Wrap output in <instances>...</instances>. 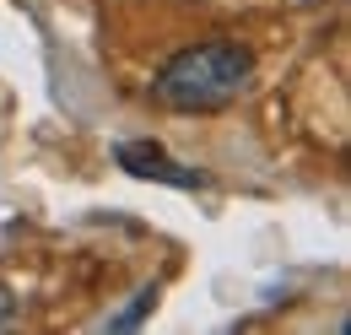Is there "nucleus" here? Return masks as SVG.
I'll return each mask as SVG.
<instances>
[{
  "instance_id": "obj_1",
  "label": "nucleus",
  "mask_w": 351,
  "mask_h": 335,
  "mask_svg": "<svg viewBox=\"0 0 351 335\" xmlns=\"http://www.w3.org/2000/svg\"><path fill=\"white\" fill-rule=\"evenodd\" d=\"M249 82H254V49L238 38H206L195 49H178L152 76V97L173 114H217Z\"/></svg>"
},
{
  "instance_id": "obj_2",
  "label": "nucleus",
  "mask_w": 351,
  "mask_h": 335,
  "mask_svg": "<svg viewBox=\"0 0 351 335\" xmlns=\"http://www.w3.org/2000/svg\"><path fill=\"white\" fill-rule=\"evenodd\" d=\"M114 163L125 168L130 178H146V184H173V189H200L206 173L189 163H173L157 141H119L114 146Z\"/></svg>"
},
{
  "instance_id": "obj_3",
  "label": "nucleus",
  "mask_w": 351,
  "mask_h": 335,
  "mask_svg": "<svg viewBox=\"0 0 351 335\" xmlns=\"http://www.w3.org/2000/svg\"><path fill=\"white\" fill-rule=\"evenodd\" d=\"M157 308V287H141V292L130 297V308H119V314H108V330H135L146 314Z\"/></svg>"
},
{
  "instance_id": "obj_4",
  "label": "nucleus",
  "mask_w": 351,
  "mask_h": 335,
  "mask_svg": "<svg viewBox=\"0 0 351 335\" xmlns=\"http://www.w3.org/2000/svg\"><path fill=\"white\" fill-rule=\"evenodd\" d=\"M11 314H16V292H11V287H0V325H5Z\"/></svg>"
}]
</instances>
